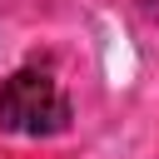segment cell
I'll return each mask as SVG.
<instances>
[{"instance_id": "1", "label": "cell", "mask_w": 159, "mask_h": 159, "mask_svg": "<svg viewBox=\"0 0 159 159\" xmlns=\"http://www.w3.org/2000/svg\"><path fill=\"white\" fill-rule=\"evenodd\" d=\"M0 129L25 139H50L70 129V94L50 70H15L0 84Z\"/></svg>"}]
</instances>
